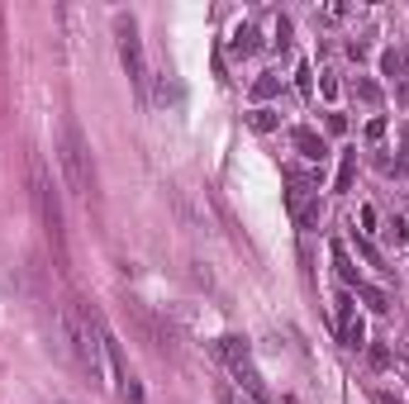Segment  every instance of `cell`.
<instances>
[{
    "mask_svg": "<svg viewBox=\"0 0 409 404\" xmlns=\"http://www.w3.org/2000/svg\"><path fill=\"white\" fill-rule=\"evenodd\" d=\"M400 143H405V153H409V124H405V129H400Z\"/></svg>",
    "mask_w": 409,
    "mask_h": 404,
    "instance_id": "cell-22",
    "label": "cell"
},
{
    "mask_svg": "<svg viewBox=\"0 0 409 404\" xmlns=\"http://www.w3.org/2000/svg\"><path fill=\"white\" fill-rule=\"evenodd\" d=\"M371 366H391V352H386V347H371Z\"/></svg>",
    "mask_w": 409,
    "mask_h": 404,
    "instance_id": "cell-20",
    "label": "cell"
},
{
    "mask_svg": "<svg viewBox=\"0 0 409 404\" xmlns=\"http://www.w3.org/2000/svg\"><path fill=\"white\" fill-rule=\"evenodd\" d=\"M114 38H119V58H124V72L133 86H148V62H143V38H138V24L133 15H119L114 19Z\"/></svg>",
    "mask_w": 409,
    "mask_h": 404,
    "instance_id": "cell-4",
    "label": "cell"
},
{
    "mask_svg": "<svg viewBox=\"0 0 409 404\" xmlns=\"http://www.w3.org/2000/svg\"><path fill=\"white\" fill-rule=\"evenodd\" d=\"M333 262H338V276H343L347 285H362V276H357V266H352V257H347L343 243H333Z\"/></svg>",
    "mask_w": 409,
    "mask_h": 404,
    "instance_id": "cell-10",
    "label": "cell"
},
{
    "mask_svg": "<svg viewBox=\"0 0 409 404\" xmlns=\"http://www.w3.org/2000/svg\"><path fill=\"white\" fill-rule=\"evenodd\" d=\"M248 124L257 129V133H271V129L281 124V119H276V109H252V114H248Z\"/></svg>",
    "mask_w": 409,
    "mask_h": 404,
    "instance_id": "cell-14",
    "label": "cell"
},
{
    "mask_svg": "<svg viewBox=\"0 0 409 404\" xmlns=\"http://www.w3.org/2000/svg\"><path fill=\"white\" fill-rule=\"evenodd\" d=\"M276 91H281V81H276V77H257V81H252V100H271Z\"/></svg>",
    "mask_w": 409,
    "mask_h": 404,
    "instance_id": "cell-16",
    "label": "cell"
},
{
    "mask_svg": "<svg viewBox=\"0 0 409 404\" xmlns=\"http://www.w3.org/2000/svg\"><path fill=\"white\" fill-rule=\"evenodd\" d=\"M58 157H62L67 186L91 204L95 200V167H91V148H86V138H81L77 124H62V148H58Z\"/></svg>",
    "mask_w": 409,
    "mask_h": 404,
    "instance_id": "cell-3",
    "label": "cell"
},
{
    "mask_svg": "<svg viewBox=\"0 0 409 404\" xmlns=\"http://www.w3.org/2000/svg\"><path fill=\"white\" fill-rule=\"evenodd\" d=\"M338 328H343V347H366V328L362 319L352 314V300H338Z\"/></svg>",
    "mask_w": 409,
    "mask_h": 404,
    "instance_id": "cell-6",
    "label": "cell"
},
{
    "mask_svg": "<svg viewBox=\"0 0 409 404\" xmlns=\"http://www.w3.org/2000/svg\"><path fill=\"white\" fill-rule=\"evenodd\" d=\"M357 100L376 105V100H381V86H376V81H357Z\"/></svg>",
    "mask_w": 409,
    "mask_h": 404,
    "instance_id": "cell-17",
    "label": "cell"
},
{
    "mask_svg": "<svg viewBox=\"0 0 409 404\" xmlns=\"http://www.w3.org/2000/svg\"><path fill=\"white\" fill-rule=\"evenodd\" d=\"M229 53H234V58H248V53H257V29H252V24H238L234 38H229Z\"/></svg>",
    "mask_w": 409,
    "mask_h": 404,
    "instance_id": "cell-9",
    "label": "cell"
},
{
    "mask_svg": "<svg viewBox=\"0 0 409 404\" xmlns=\"http://www.w3.org/2000/svg\"><path fill=\"white\" fill-rule=\"evenodd\" d=\"M357 295H362V300H366V305H371V310H376V314H386V310H391V300L381 295L376 285H366V280H362V285H357Z\"/></svg>",
    "mask_w": 409,
    "mask_h": 404,
    "instance_id": "cell-15",
    "label": "cell"
},
{
    "mask_svg": "<svg viewBox=\"0 0 409 404\" xmlns=\"http://www.w3.org/2000/svg\"><path fill=\"white\" fill-rule=\"evenodd\" d=\"M319 219H324L319 200H300V209H295V224H300V229H319Z\"/></svg>",
    "mask_w": 409,
    "mask_h": 404,
    "instance_id": "cell-11",
    "label": "cell"
},
{
    "mask_svg": "<svg viewBox=\"0 0 409 404\" xmlns=\"http://www.w3.org/2000/svg\"><path fill=\"white\" fill-rule=\"evenodd\" d=\"M33 204H38V219H43V234H48V248H53V262L67 266V219H62V200L53 190V176L48 167L33 157Z\"/></svg>",
    "mask_w": 409,
    "mask_h": 404,
    "instance_id": "cell-2",
    "label": "cell"
},
{
    "mask_svg": "<svg viewBox=\"0 0 409 404\" xmlns=\"http://www.w3.org/2000/svg\"><path fill=\"white\" fill-rule=\"evenodd\" d=\"M362 229H366V234L376 229V209H371V204H362Z\"/></svg>",
    "mask_w": 409,
    "mask_h": 404,
    "instance_id": "cell-19",
    "label": "cell"
},
{
    "mask_svg": "<svg viewBox=\"0 0 409 404\" xmlns=\"http://www.w3.org/2000/svg\"><path fill=\"white\" fill-rule=\"evenodd\" d=\"M224 357H229V366H234V376L248 386V395H267V386H262V376H257V366H252V347H248V338H238V333H229L224 338Z\"/></svg>",
    "mask_w": 409,
    "mask_h": 404,
    "instance_id": "cell-5",
    "label": "cell"
},
{
    "mask_svg": "<svg viewBox=\"0 0 409 404\" xmlns=\"http://www.w3.org/2000/svg\"><path fill=\"white\" fill-rule=\"evenodd\" d=\"M290 138H295L300 157H310V162H324V157H329V143H324V133H315V129H295Z\"/></svg>",
    "mask_w": 409,
    "mask_h": 404,
    "instance_id": "cell-8",
    "label": "cell"
},
{
    "mask_svg": "<svg viewBox=\"0 0 409 404\" xmlns=\"http://www.w3.org/2000/svg\"><path fill=\"white\" fill-rule=\"evenodd\" d=\"M386 138V119H371V124H366V143H381Z\"/></svg>",
    "mask_w": 409,
    "mask_h": 404,
    "instance_id": "cell-18",
    "label": "cell"
},
{
    "mask_svg": "<svg viewBox=\"0 0 409 404\" xmlns=\"http://www.w3.org/2000/svg\"><path fill=\"white\" fill-rule=\"evenodd\" d=\"M352 176H357V153H343V167H338L333 190H352Z\"/></svg>",
    "mask_w": 409,
    "mask_h": 404,
    "instance_id": "cell-13",
    "label": "cell"
},
{
    "mask_svg": "<svg viewBox=\"0 0 409 404\" xmlns=\"http://www.w3.org/2000/svg\"><path fill=\"white\" fill-rule=\"evenodd\" d=\"M58 404H67V400H58Z\"/></svg>",
    "mask_w": 409,
    "mask_h": 404,
    "instance_id": "cell-23",
    "label": "cell"
},
{
    "mask_svg": "<svg viewBox=\"0 0 409 404\" xmlns=\"http://www.w3.org/2000/svg\"><path fill=\"white\" fill-rule=\"evenodd\" d=\"M119 395H124V404H148V395H143V381H138V376H119Z\"/></svg>",
    "mask_w": 409,
    "mask_h": 404,
    "instance_id": "cell-12",
    "label": "cell"
},
{
    "mask_svg": "<svg viewBox=\"0 0 409 404\" xmlns=\"http://www.w3.org/2000/svg\"><path fill=\"white\" fill-rule=\"evenodd\" d=\"M376 404H405L400 395H391V390H376Z\"/></svg>",
    "mask_w": 409,
    "mask_h": 404,
    "instance_id": "cell-21",
    "label": "cell"
},
{
    "mask_svg": "<svg viewBox=\"0 0 409 404\" xmlns=\"http://www.w3.org/2000/svg\"><path fill=\"white\" fill-rule=\"evenodd\" d=\"M381 77L395 81V86L405 91V86H409V53H400V48H386V53H381Z\"/></svg>",
    "mask_w": 409,
    "mask_h": 404,
    "instance_id": "cell-7",
    "label": "cell"
},
{
    "mask_svg": "<svg viewBox=\"0 0 409 404\" xmlns=\"http://www.w3.org/2000/svg\"><path fill=\"white\" fill-rule=\"evenodd\" d=\"M62 338L67 347H72V357H77V366L91 381H100L105 376V366H110V352H105V328H100V319H95L81 300H72L62 310Z\"/></svg>",
    "mask_w": 409,
    "mask_h": 404,
    "instance_id": "cell-1",
    "label": "cell"
}]
</instances>
